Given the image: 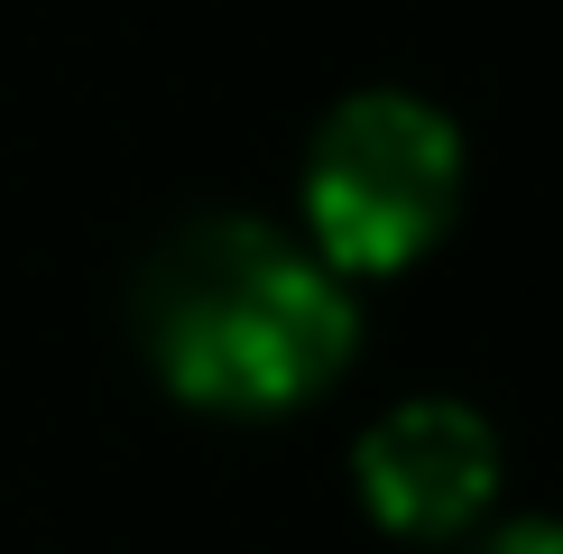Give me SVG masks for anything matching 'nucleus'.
<instances>
[{"label":"nucleus","mask_w":563,"mask_h":554,"mask_svg":"<svg viewBox=\"0 0 563 554\" xmlns=\"http://www.w3.org/2000/svg\"><path fill=\"white\" fill-rule=\"evenodd\" d=\"M139 361L195 416H296L361 352V287L260 213H195L139 259Z\"/></svg>","instance_id":"nucleus-1"},{"label":"nucleus","mask_w":563,"mask_h":554,"mask_svg":"<svg viewBox=\"0 0 563 554\" xmlns=\"http://www.w3.org/2000/svg\"><path fill=\"white\" fill-rule=\"evenodd\" d=\"M472 195V148L443 102L407 84L342 92L305 138L296 167V231L342 287H379L434 259Z\"/></svg>","instance_id":"nucleus-2"},{"label":"nucleus","mask_w":563,"mask_h":554,"mask_svg":"<svg viewBox=\"0 0 563 554\" xmlns=\"http://www.w3.org/2000/svg\"><path fill=\"white\" fill-rule=\"evenodd\" d=\"M351 490L397 545H472L508 490L499 425L472 398H397L351 444Z\"/></svg>","instance_id":"nucleus-3"},{"label":"nucleus","mask_w":563,"mask_h":554,"mask_svg":"<svg viewBox=\"0 0 563 554\" xmlns=\"http://www.w3.org/2000/svg\"><path fill=\"white\" fill-rule=\"evenodd\" d=\"M472 554H563V518H489Z\"/></svg>","instance_id":"nucleus-4"}]
</instances>
